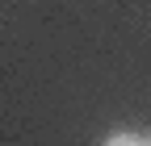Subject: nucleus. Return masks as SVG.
Masks as SVG:
<instances>
[{"instance_id":"nucleus-1","label":"nucleus","mask_w":151,"mask_h":146,"mask_svg":"<svg viewBox=\"0 0 151 146\" xmlns=\"http://www.w3.org/2000/svg\"><path fill=\"white\" fill-rule=\"evenodd\" d=\"M105 146H147V138L130 134V130H118V134H109V138H105Z\"/></svg>"},{"instance_id":"nucleus-2","label":"nucleus","mask_w":151,"mask_h":146,"mask_svg":"<svg viewBox=\"0 0 151 146\" xmlns=\"http://www.w3.org/2000/svg\"><path fill=\"white\" fill-rule=\"evenodd\" d=\"M147 146H151V138H147Z\"/></svg>"}]
</instances>
